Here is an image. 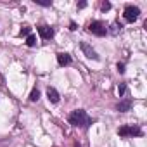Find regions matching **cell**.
<instances>
[{
    "mask_svg": "<svg viewBox=\"0 0 147 147\" xmlns=\"http://www.w3.org/2000/svg\"><path fill=\"white\" fill-rule=\"evenodd\" d=\"M67 119H69V123H71L73 126H76V128H83V130H87V128L92 125V118H90L83 109H76V111H73V113L67 116Z\"/></svg>",
    "mask_w": 147,
    "mask_h": 147,
    "instance_id": "cell-1",
    "label": "cell"
},
{
    "mask_svg": "<svg viewBox=\"0 0 147 147\" xmlns=\"http://www.w3.org/2000/svg\"><path fill=\"white\" fill-rule=\"evenodd\" d=\"M119 137H142V130L137 125H123L118 128Z\"/></svg>",
    "mask_w": 147,
    "mask_h": 147,
    "instance_id": "cell-2",
    "label": "cell"
},
{
    "mask_svg": "<svg viewBox=\"0 0 147 147\" xmlns=\"http://www.w3.org/2000/svg\"><path fill=\"white\" fill-rule=\"evenodd\" d=\"M88 31L92 35H95V36H104L107 33V28H106V24L102 21H92L88 24Z\"/></svg>",
    "mask_w": 147,
    "mask_h": 147,
    "instance_id": "cell-3",
    "label": "cell"
},
{
    "mask_svg": "<svg viewBox=\"0 0 147 147\" xmlns=\"http://www.w3.org/2000/svg\"><path fill=\"white\" fill-rule=\"evenodd\" d=\"M123 16H125V19H126L128 23H133V21H137V19H138V16H140V11H138V7L128 5V7L125 9Z\"/></svg>",
    "mask_w": 147,
    "mask_h": 147,
    "instance_id": "cell-4",
    "label": "cell"
},
{
    "mask_svg": "<svg viewBox=\"0 0 147 147\" xmlns=\"http://www.w3.org/2000/svg\"><path fill=\"white\" fill-rule=\"evenodd\" d=\"M38 35H40L43 40H50V38L54 36V28H50V26H47V24H42V26H38Z\"/></svg>",
    "mask_w": 147,
    "mask_h": 147,
    "instance_id": "cell-5",
    "label": "cell"
},
{
    "mask_svg": "<svg viewBox=\"0 0 147 147\" xmlns=\"http://www.w3.org/2000/svg\"><path fill=\"white\" fill-rule=\"evenodd\" d=\"M80 47H82V50H83V54H85V55H87L88 59H94V61H97V59H99V55H97V52H95V50H94V49H92V47H90L88 43H85V42H83V43H82Z\"/></svg>",
    "mask_w": 147,
    "mask_h": 147,
    "instance_id": "cell-6",
    "label": "cell"
},
{
    "mask_svg": "<svg viewBox=\"0 0 147 147\" xmlns=\"http://www.w3.org/2000/svg\"><path fill=\"white\" fill-rule=\"evenodd\" d=\"M57 62H59V66H69L71 64V55L66 54V52H59L57 54Z\"/></svg>",
    "mask_w": 147,
    "mask_h": 147,
    "instance_id": "cell-7",
    "label": "cell"
},
{
    "mask_svg": "<svg viewBox=\"0 0 147 147\" xmlns=\"http://www.w3.org/2000/svg\"><path fill=\"white\" fill-rule=\"evenodd\" d=\"M47 99H49V102H52V104H57L61 97H59V94H57V90H55V88L49 87V88H47Z\"/></svg>",
    "mask_w": 147,
    "mask_h": 147,
    "instance_id": "cell-8",
    "label": "cell"
},
{
    "mask_svg": "<svg viewBox=\"0 0 147 147\" xmlns=\"http://www.w3.org/2000/svg\"><path fill=\"white\" fill-rule=\"evenodd\" d=\"M130 107H131V100H130V99H125L123 102H119V104H118V111H121V113L130 111Z\"/></svg>",
    "mask_w": 147,
    "mask_h": 147,
    "instance_id": "cell-9",
    "label": "cell"
},
{
    "mask_svg": "<svg viewBox=\"0 0 147 147\" xmlns=\"http://www.w3.org/2000/svg\"><path fill=\"white\" fill-rule=\"evenodd\" d=\"M38 99H40V90H38V88H33V90H31V95H30V100H31V102H36Z\"/></svg>",
    "mask_w": 147,
    "mask_h": 147,
    "instance_id": "cell-10",
    "label": "cell"
},
{
    "mask_svg": "<svg viewBox=\"0 0 147 147\" xmlns=\"http://www.w3.org/2000/svg\"><path fill=\"white\" fill-rule=\"evenodd\" d=\"M26 45H28V47H35V45H36V36H35V35H30V36L26 38Z\"/></svg>",
    "mask_w": 147,
    "mask_h": 147,
    "instance_id": "cell-11",
    "label": "cell"
},
{
    "mask_svg": "<svg viewBox=\"0 0 147 147\" xmlns=\"http://www.w3.org/2000/svg\"><path fill=\"white\" fill-rule=\"evenodd\" d=\"M119 30H121V24H119V23H113V24H111V33H113V35H118Z\"/></svg>",
    "mask_w": 147,
    "mask_h": 147,
    "instance_id": "cell-12",
    "label": "cell"
},
{
    "mask_svg": "<svg viewBox=\"0 0 147 147\" xmlns=\"http://www.w3.org/2000/svg\"><path fill=\"white\" fill-rule=\"evenodd\" d=\"M125 92H126V85H125V83H119V87H118V94H119V97H123Z\"/></svg>",
    "mask_w": 147,
    "mask_h": 147,
    "instance_id": "cell-13",
    "label": "cell"
},
{
    "mask_svg": "<svg viewBox=\"0 0 147 147\" xmlns=\"http://www.w3.org/2000/svg\"><path fill=\"white\" fill-rule=\"evenodd\" d=\"M30 31H31L30 26H23L21 28V36H30Z\"/></svg>",
    "mask_w": 147,
    "mask_h": 147,
    "instance_id": "cell-14",
    "label": "cell"
},
{
    "mask_svg": "<svg viewBox=\"0 0 147 147\" xmlns=\"http://www.w3.org/2000/svg\"><path fill=\"white\" fill-rule=\"evenodd\" d=\"M35 2H36L38 5H43V7H47V5L52 4V2H49V0H35Z\"/></svg>",
    "mask_w": 147,
    "mask_h": 147,
    "instance_id": "cell-15",
    "label": "cell"
},
{
    "mask_svg": "<svg viewBox=\"0 0 147 147\" xmlns=\"http://www.w3.org/2000/svg\"><path fill=\"white\" fill-rule=\"evenodd\" d=\"M100 9H102V11H109V9H111V4H109V2H102V4H100Z\"/></svg>",
    "mask_w": 147,
    "mask_h": 147,
    "instance_id": "cell-16",
    "label": "cell"
},
{
    "mask_svg": "<svg viewBox=\"0 0 147 147\" xmlns=\"http://www.w3.org/2000/svg\"><path fill=\"white\" fill-rule=\"evenodd\" d=\"M118 71L119 73H125V64H118Z\"/></svg>",
    "mask_w": 147,
    "mask_h": 147,
    "instance_id": "cell-17",
    "label": "cell"
},
{
    "mask_svg": "<svg viewBox=\"0 0 147 147\" xmlns=\"http://www.w3.org/2000/svg\"><path fill=\"white\" fill-rule=\"evenodd\" d=\"M78 7H80V9H85V7H87V2H80Z\"/></svg>",
    "mask_w": 147,
    "mask_h": 147,
    "instance_id": "cell-18",
    "label": "cell"
},
{
    "mask_svg": "<svg viewBox=\"0 0 147 147\" xmlns=\"http://www.w3.org/2000/svg\"><path fill=\"white\" fill-rule=\"evenodd\" d=\"M69 30L75 31V30H76V24H75V23H71V24H69Z\"/></svg>",
    "mask_w": 147,
    "mask_h": 147,
    "instance_id": "cell-19",
    "label": "cell"
}]
</instances>
